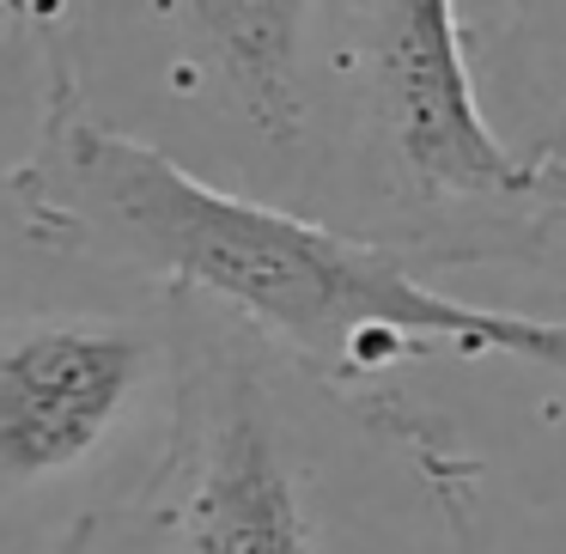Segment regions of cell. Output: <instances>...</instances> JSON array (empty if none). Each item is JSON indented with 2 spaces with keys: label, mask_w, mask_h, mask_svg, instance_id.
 <instances>
[{
  "label": "cell",
  "mask_w": 566,
  "mask_h": 554,
  "mask_svg": "<svg viewBox=\"0 0 566 554\" xmlns=\"http://www.w3.org/2000/svg\"><path fill=\"white\" fill-rule=\"evenodd\" d=\"M317 147L329 226L420 269L530 262L566 232V171L530 165L481 104L463 7H317Z\"/></svg>",
  "instance_id": "3"
},
{
  "label": "cell",
  "mask_w": 566,
  "mask_h": 554,
  "mask_svg": "<svg viewBox=\"0 0 566 554\" xmlns=\"http://www.w3.org/2000/svg\"><path fill=\"white\" fill-rule=\"evenodd\" d=\"M189 372V299L0 311V518L55 536L123 512L159 463Z\"/></svg>",
  "instance_id": "4"
},
{
  "label": "cell",
  "mask_w": 566,
  "mask_h": 554,
  "mask_svg": "<svg viewBox=\"0 0 566 554\" xmlns=\"http://www.w3.org/2000/svg\"><path fill=\"white\" fill-rule=\"evenodd\" d=\"M159 31H171L189 74L213 104L256 140L269 159L311 171L317 147V62L311 19L317 7H147Z\"/></svg>",
  "instance_id": "5"
},
{
  "label": "cell",
  "mask_w": 566,
  "mask_h": 554,
  "mask_svg": "<svg viewBox=\"0 0 566 554\" xmlns=\"http://www.w3.org/2000/svg\"><path fill=\"white\" fill-rule=\"evenodd\" d=\"M469 50L493 74V128L542 171H566V7H475Z\"/></svg>",
  "instance_id": "6"
},
{
  "label": "cell",
  "mask_w": 566,
  "mask_h": 554,
  "mask_svg": "<svg viewBox=\"0 0 566 554\" xmlns=\"http://www.w3.org/2000/svg\"><path fill=\"white\" fill-rule=\"evenodd\" d=\"M74 7H19L38 38V135L0 171L31 250L220 311L335 390H390L415 359H517L566 378V317L469 305L415 257L305 208L238 196L116 128L74 67Z\"/></svg>",
  "instance_id": "1"
},
{
  "label": "cell",
  "mask_w": 566,
  "mask_h": 554,
  "mask_svg": "<svg viewBox=\"0 0 566 554\" xmlns=\"http://www.w3.org/2000/svg\"><path fill=\"white\" fill-rule=\"evenodd\" d=\"M92 554H475V457L402 390H335L189 305L171 439Z\"/></svg>",
  "instance_id": "2"
},
{
  "label": "cell",
  "mask_w": 566,
  "mask_h": 554,
  "mask_svg": "<svg viewBox=\"0 0 566 554\" xmlns=\"http://www.w3.org/2000/svg\"><path fill=\"white\" fill-rule=\"evenodd\" d=\"M98 524H104V518H98ZM98 524H80V530H74V536H67L55 554H92V536H98Z\"/></svg>",
  "instance_id": "7"
}]
</instances>
